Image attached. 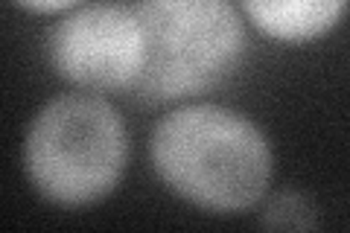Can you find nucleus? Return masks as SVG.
<instances>
[{
    "label": "nucleus",
    "mask_w": 350,
    "mask_h": 233,
    "mask_svg": "<svg viewBox=\"0 0 350 233\" xmlns=\"http://www.w3.org/2000/svg\"><path fill=\"white\" fill-rule=\"evenodd\" d=\"M152 166L175 195L211 213L254 207L271 178L266 135L225 105H184L152 131Z\"/></svg>",
    "instance_id": "f257e3e1"
},
{
    "label": "nucleus",
    "mask_w": 350,
    "mask_h": 233,
    "mask_svg": "<svg viewBox=\"0 0 350 233\" xmlns=\"http://www.w3.org/2000/svg\"><path fill=\"white\" fill-rule=\"evenodd\" d=\"M129 137L123 117L96 94H62L27 131L24 163L32 187L53 204L82 207L105 198L123 178Z\"/></svg>",
    "instance_id": "f03ea898"
},
{
    "label": "nucleus",
    "mask_w": 350,
    "mask_h": 233,
    "mask_svg": "<svg viewBox=\"0 0 350 233\" xmlns=\"http://www.w3.org/2000/svg\"><path fill=\"white\" fill-rule=\"evenodd\" d=\"M146 32V64L135 91L149 102L202 94L237 68L245 32L237 9L222 0L137 3Z\"/></svg>",
    "instance_id": "7ed1b4c3"
},
{
    "label": "nucleus",
    "mask_w": 350,
    "mask_h": 233,
    "mask_svg": "<svg viewBox=\"0 0 350 233\" xmlns=\"http://www.w3.org/2000/svg\"><path fill=\"white\" fill-rule=\"evenodd\" d=\"M50 64L91 91L135 87L146 64V32L135 6H76L50 32Z\"/></svg>",
    "instance_id": "20e7f679"
},
{
    "label": "nucleus",
    "mask_w": 350,
    "mask_h": 233,
    "mask_svg": "<svg viewBox=\"0 0 350 233\" xmlns=\"http://www.w3.org/2000/svg\"><path fill=\"white\" fill-rule=\"evenodd\" d=\"M243 12L278 41H310L324 36L336 27V20L345 15V3L338 0H280V3H262L248 0Z\"/></svg>",
    "instance_id": "39448f33"
},
{
    "label": "nucleus",
    "mask_w": 350,
    "mask_h": 233,
    "mask_svg": "<svg viewBox=\"0 0 350 233\" xmlns=\"http://www.w3.org/2000/svg\"><path fill=\"white\" fill-rule=\"evenodd\" d=\"M262 228H266V233H312L315 207L310 204L306 195L286 190L269 202L266 216H262Z\"/></svg>",
    "instance_id": "423d86ee"
}]
</instances>
